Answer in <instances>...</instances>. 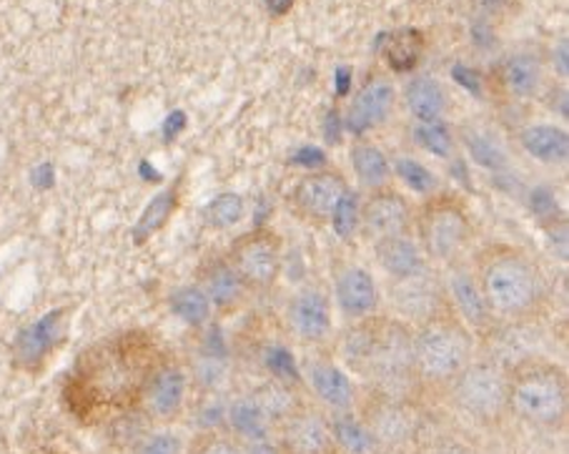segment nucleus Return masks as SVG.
Returning <instances> with one entry per match:
<instances>
[{"label": "nucleus", "mask_w": 569, "mask_h": 454, "mask_svg": "<svg viewBox=\"0 0 569 454\" xmlns=\"http://www.w3.org/2000/svg\"><path fill=\"white\" fill-rule=\"evenodd\" d=\"M289 164L303 166V169H309V171H317V169H323V166H329L327 154H323L317 146H299L297 151L291 154Z\"/></svg>", "instance_id": "nucleus-42"}, {"label": "nucleus", "mask_w": 569, "mask_h": 454, "mask_svg": "<svg viewBox=\"0 0 569 454\" xmlns=\"http://www.w3.org/2000/svg\"><path fill=\"white\" fill-rule=\"evenodd\" d=\"M63 309L51 312L21 334V339L16 344V362L21 364V369L38 372L51 359L63 334Z\"/></svg>", "instance_id": "nucleus-22"}, {"label": "nucleus", "mask_w": 569, "mask_h": 454, "mask_svg": "<svg viewBox=\"0 0 569 454\" xmlns=\"http://www.w3.org/2000/svg\"><path fill=\"white\" fill-rule=\"evenodd\" d=\"M243 219H247V199L233 191H223L219 196H213L203 209L206 226L216 231L233 229V226H239Z\"/></svg>", "instance_id": "nucleus-37"}, {"label": "nucleus", "mask_w": 569, "mask_h": 454, "mask_svg": "<svg viewBox=\"0 0 569 454\" xmlns=\"http://www.w3.org/2000/svg\"><path fill=\"white\" fill-rule=\"evenodd\" d=\"M329 424L339 454H379L375 437L357 412H333Z\"/></svg>", "instance_id": "nucleus-30"}, {"label": "nucleus", "mask_w": 569, "mask_h": 454, "mask_svg": "<svg viewBox=\"0 0 569 454\" xmlns=\"http://www.w3.org/2000/svg\"><path fill=\"white\" fill-rule=\"evenodd\" d=\"M186 454H243V444L221 430L199 432Z\"/></svg>", "instance_id": "nucleus-39"}, {"label": "nucleus", "mask_w": 569, "mask_h": 454, "mask_svg": "<svg viewBox=\"0 0 569 454\" xmlns=\"http://www.w3.org/2000/svg\"><path fill=\"white\" fill-rule=\"evenodd\" d=\"M371 251H375L379 269L395 284L419 279V276L431 272V264L411 234L381 236V239L371 241Z\"/></svg>", "instance_id": "nucleus-19"}, {"label": "nucleus", "mask_w": 569, "mask_h": 454, "mask_svg": "<svg viewBox=\"0 0 569 454\" xmlns=\"http://www.w3.org/2000/svg\"><path fill=\"white\" fill-rule=\"evenodd\" d=\"M427 38L419 28H399V31L385 36V61L395 73H411L425 56Z\"/></svg>", "instance_id": "nucleus-29"}, {"label": "nucleus", "mask_w": 569, "mask_h": 454, "mask_svg": "<svg viewBox=\"0 0 569 454\" xmlns=\"http://www.w3.org/2000/svg\"><path fill=\"white\" fill-rule=\"evenodd\" d=\"M169 307L173 317L183 322L186 327L193 332L209 329V324L216 319L209 296L201 292V286L196 282H186L181 286H176L169 296Z\"/></svg>", "instance_id": "nucleus-27"}, {"label": "nucleus", "mask_w": 569, "mask_h": 454, "mask_svg": "<svg viewBox=\"0 0 569 454\" xmlns=\"http://www.w3.org/2000/svg\"><path fill=\"white\" fill-rule=\"evenodd\" d=\"M223 254L249 294H269L281 279L283 236L271 226H253L233 236Z\"/></svg>", "instance_id": "nucleus-8"}, {"label": "nucleus", "mask_w": 569, "mask_h": 454, "mask_svg": "<svg viewBox=\"0 0 569 454\" xmlns=\"http://www.w3.org/2000/svg\"><path fill=\"white\" fill-rule=\"evenodd\" d=\"M163 349L151 332L129 329L88 347L66 384V402L86 420L101 409H139L143 382Z\"/></svg>", "instance_id": "nucleus-1"}, {"label": "nucleus", "mask_w": 569, "mask_h": 454, "mask_svg": "<svg viewBox=\"0 0 569 454\" xmlns=\"http://www.w3.org/2000/svg\"><path fill=\"white\" fill-rule=\"evenodd\" d=\"M133 454H186V447L179 434L161 430L143 434V437L136 442Z\"/></svg>", "instance_id": "nucleus-40"}, {"label": "nucleus", "mask_w": 569, "mask_h": 454, "mask_svg": "<svg viewBox=\"0 0 569 454\" xmlns=\"http://www.w3.org/2000/svg\"><path fill=\"white\" fill-rule=\"evenodd\" d=\"M405 106L417 124L441 121L447 114V93L437 78L417 76L405 88Z\"/></svg>", "instance_id": "nucleus-25"}, {"label": "nucleus", "mask_w": 569, "mask_h": 454, "mask_svg": "<svg viewBox=\"0 0 569 454\" xmlns=\"http://www.w3.org/2000/svg\"><path fill=\"white\" fill-rule=\"evenodd\" d=\"M333 83H337V93L339 96H347L349 93V86H351L349 68H339L337 76H333Z\"/></svg>", "instance_id": "nucleus-49"}, {"label": "nucleus", "mask_w": 569, "mask_h": 454, "mask_svg": "<svg viewBox=\"0 0 569 454\" xmlns=\"http://www.w3.org/2000/svg\"><path fill=\"white\" fill-rule=\"evenodd\" d=\"M339 349L351 367L369 374L377 389L407 397V387H417L411 372V327L397 317L347 322L339 337Z\"/></svg>", "instance_id": "nucleus-3"}, {"label": "nucleus", "mask_w": 569, "mask_h": 454, "mask_svg": "<svg viewBox=\"0 0 569 454\" xmlns=\"http://www.w3.org/2000/svg\"><path fill=\"white\" fill-rule=\"evenodd\" d=\"M327 226L339 241H355L361 234V191L351 186V189L341 196V201L337 204V209H333Z\"/></svg>", "instance_id": "nucleus-38"}, {"label": "nucleus", "mask_w": 569, "mask_h": 454, "mask_svg": "<svg viewBox=\"0 0 569 454\" xmlns=\"http://www.w3.org/2000/svg\"><path fill=\"white\" fill-rule=\"evenodd\" d=\"M451 78H455V81L462 88H467L472 96H482V81H479L477 71H472L469 66L457 63L455 68H451Z\"/></svg>", "instance_id": "nucleus-44"}, {"label": "nucleus", "mask_w": 569, "mask_h": 454, "mask_svg": "<svg viewBox=\"0 0 569 454\" xmlns=\"http://www.w3.org/2000/svg\"><path fill=\"white\" fill-rule=\"evenodd\" d=\"M519 148L532 161L552 169H565L569 164V134L557 124H527L519 131Z\"/></svg>", "instance_id": "nucleus-23"}, {"label": "nucleus", "mask_w": 569, "mask_h": 454, "mask_svg": "<svg viewBox=\"0 0 569 454\" xmlns=\"http://www.w3.org/2000/svg\"><path fill=\"white\" fill-rule=\"evenodd\" d=\"M287 324L307 347H329L333 342V304L327 289L319 284L299 286L287 302Z\"/></svg>", "instance_id": "nucleus-12"}, {"label": "nucleus", "mask_w": 569, "mask_h": 454, "mask_svg": "<svg viewBox=\"0 0 569 454\" xmlns=\"http://www.w3.org/2000/svg\"><path fill=\"white\" fill-rule=\"evenodd\" d=\"M472 3H475L482 13L495 16V13H502V11H505V8L509 6V0H472Z\"/></svg>", "instance_id": "nucleus-48"}, {"label": "nucleus", "mask_w": 569, "mask_h": 454, "mask_svg": "<svg viewBox=\"0 0 569 454\" xmlns=\"http://www.w3.org/2000/svg\"><path fill=\"white\" fill-rule=\"evenodd\" d=\"M411 236L429 264L449 266L465 259L475 244L477 224L462 196L439 189L417 204Z\"/></svg>", "instance_id": "nucleus-6"}, {"label": "nucleus", "mask_w": 569, "mask_h": 454, "mask_svg": "<svg viewBox=\"0 0 569 454\" xmlns=\"http://www.w3.org/2000/svg\"><path fill=\"white\" fill-rule=\"evenodd\" d=\"M351 189L345 171L323 166L317 171H307L299 176L287 194V209L293 219L323 229L329 224L333 209L341 201V196Z\"/></svg>", "instance_id": "nucleus-11"}, {"label": "nucleus", "mask_w": 569, "mask_h": 454, "mask_svg": "<svg viewBox=\"0 0 569 454\" xmlns=\"http://www.w3.org/2000/svg\"><path fill=\"white\" fill-rule=\"evenodd\" d=\"M303 384H309L313 397L323 407L333 412H355L359 404V389L355 379L349 377L347 369L331 357L311 359L301 372Z\"/></svg>", "instance_id": "nucleus-18"}, {"label": "nucleus", "mask_w": 569, "mask_h": 454, "mask_svg": "<svg viewBox=\"0 0 569 454\" xmlns=\"http://www.w3.org/2000/svg\"><path fill=\"white\" fill-rule=\"evenodd\" d=\"M257 352H259L261 369L269 374V379L291 384V387H301L303 377H301L299 362L293 357L289 344H283L279 339H269V342H261Z\"/></svg>", "instance_id": "nucleus-33"}, {"label": "nucleus", "mask_w": 569, "mask_h": 454, "mask_svg": "<svg viewBox=\"0 0 569 454\" xmlns=\"http://www.w3.org/2000/svg\"><path fill=\"white\" fill-rule=\"evenodd\" d=\"M391 176L401 186H407L411 194L421 196V199L439 191V176L427 164L415 159V156H397V159H391Z\"/></svg>", "instance_id": "nucleus-36"}, {"label": "nucleus", "mask_w": 569, "mask_h": 454, "mask_svg": "<svg viewBox=\"0 0 569 454\" xmlns=\"http://www.w3.org/2000/svg\"><path fill=\"white\" fill-rule=\"evenodd\" d=\"M359 417L375 437L379 454H397L415 447L421 432V414L417 404L401 394L385 389H371L367 399H361Z\"/></svg>", "instance_id": "nucleus-9"}, {"label": "nucleus", "mask_w": 569, "mask_h": 454, "mask_svg": "<svg viewBox=\"0 0 569 454\" xmlns=\"http://www.w3.org/2000/svg\"><path fill=\"white\" fill-rule=\"evenodd\" d=\"M293 6H297V0H263V8H267L269 16H273V18L291 13Z\"/></svg>", "instance_id": "nucleus-46"}, {"label": "nucleus", "mask_w": 569, "mask_h": 454, "mask_svg": "<svg viewBox=\"0 0 569 454\" xmlns=\"http://www.w3.org/2000/svg\"><path fill=\"white\" fill-rule=\"evenodd\" d=\"M243 454H281V450L273 440H259L243 444Z\"/></svg>", "instance_id": "nucleus-45"}, {"label": "nucleus", "mask_w": 569, "mask_h": 454, "mask_svg": "<svg viewBox=\"0 0 569 454\" xmlns=\"http://www.w3.org/2000/svg\"><path fill=\"white\" fill-rule=\"evenodd\" d=\"M415 209L417 204L405 191H399L395 184L361 194V234L369 241L381 239V236L411 234Z\"/></svg>", "instance_id": "nucleus-14"}, {"label": "nucleus", "mask_w": 569, "mask_h": 454, "mask_svg": "<svg viewBox=\"0 0 569 454\" xmlns=\"http://www.w3.org/2000/svg\"><path fill=\"white\" fill-rule=\"evenodd\" d=\"M226 424L231 427V437H237L241 444L247 442H259V440H271V424L263 417L259 404L247 397H239L226 407Z\"/></svg>", "instance_id": "nucleus-31"}, {"label": "nucleus", "mask_w": 569, "mask_h": 454, "mask_svg": "<svg viewBox=\"0 0 569 454\" xmlns=\"http://www.w3.org/2000/svg\"><path fill=\"white\" fill-rule=\"evenodd\" d=\"M479 292L497 324L529 327L547 317L552 304L549 279L532 254L512 241H487L469 261Z\"/></svg>", "instance_id": "nucleus-2"}, {"label": "nucleus", "mask_w": 569, "mask_h": 454, "mask_svg": "<svg viewBox=\"0 0 569 454\" xmlns=\"http://www.w3.org/2000/svg\"><path fill=\"white\" fill-rule=\"evenodd\" d=\"M457 141L465 146V151L469 154L479 169H485L489 174H507L509 171V154L507 148L497 141V138L485 131V128H462L457 131Z\"/></svg>", "instance_id": "nucleus-28"}, {"label": "nucleus", "mask_w": 569, "mask_h": 454, "mask_svg": "<svg viewBox=\"0 0 569 454\" xmlns=\"http://www.w3.org/2000/svg\"><path fill=\"white\" fill-rule=\"evenodd\" d=\"M555 68L557 73L567 78L569 73V58H567V41H559V46L555 48Z\"/></svg>", "instance_id": "nucleus-47"}, {"label": "nucleus", "mask_w": 569, "mask_h": 454, "mask_svg": "<svg viewBox=\"0 0 569 454\" xmlns=\"http://www.w3.org/2000/svg\"><path fill=\"white\" fill-rule=\"evenodd\" d=\"M349 161L361 194L385 189V186L395 184V176H391V159L385 154V148H379L377 144L357 141L349 151Z\"/></svg>", "instance_id": "nucleus-24"}, {"label": "nucleus", "mask_w": 569, "mask_h": 454, "mask_svg": "<svg viewBox=\"0 0 569 454\" xmlns=\"http://www.w3.org/2000/svg\"><path fill=\"white\" fill-rule=\"evenodd\" d=\"M395 101L397 93L389 81H381V78L369 81L355 98V103H351L345 126L355 136H367L369 131H377V128L389 121L391 111H395Z\"/></svg>", "instance_id": "nucleus-20"}, {"label": "nucleus", "mask_w": 569, "mask_h": 454, "mask_svg": "<svg viewBox=\"0 0 569 454\" xmlns=\"http://www.w3.org/2000/svg\"><path fill=\"white\" fill-rule=\"evenodd\" d=\"M447 302V292H445V282L427 272L425 276L411 282H401L395 284V304L397 312L401 314V322H407L409 327H415L421 319H427L431 312H437L441 304Z\"/></svg>", "instance_id": "nucleus-21"}, {"label": "nucleus", "mask_w": 569, "mask_h": 454, "mask_svg": "<svg viewBox=\"0 0 569 454\" xmlns=\"http://www.w3.org/2000/svg\"><path fill=\"white\" fill-rule=\"evenodd\" d=\"M251 399L259 404L261 414L269 420L271 427H279L291 412H297L303 404L299 397V387H291V384L277 379H267L261 387L253 389Z\"/></svg>", "instance_id": "nucleus-32"}, {"label": "nucleus", "mask_w": 569, "mask_h": 454, "mask_svg": "<svg viewBox=\"0 0 569 454\" xmlns=\"http://www.w3.org/2000/svg\"><path fill=\"white\" fill-rule=\"evenodd\" d=\"M499 76H502V88L509 93L519 98V101H527V98H535L542 88V63L532 53H512L502 61L499 68Z\"/></svg>", "instance_id": "nucleus-26"}, {"label": "nucleus", "mask_w": 569, "mask_h": 454, "mask_svg": "<svg viewBox=\"0 0 569 454\" xmlns=\"http://www.w3.org/2000/svg\"><path fill=\"white\" fill-rule=\"evenodd\" d=\"M277 442L281 454H339L333 442L329 414L323 409L301 404L279 424Z\"/></svg>", "instance_id": "nucleus-16"}, {"label": "nucleus", "mask_w": 569, "mask_h": 454, "mask_svg": "<svg viewBox=\"0 0 569 454\" xmlns=\"http://www.w3.org/2000/svg\"><path fill=\"white\" fill-rule=\"evenodd\" d=\"M331 304L347 322H361L381 314V289L367 266L345 261L333 269Z\"/></svg>", "instance_id": "nucleus-13"}, {"label": "nucleus", "mask_w": 569, "mask_h": 454, "mask_svg": "<svg viewBox=\"0 0 569 454\" xmlns=\"http://www.w3.org/2000/svg\"><path fill=\"white\" fill-rule=\"evenodd\" d=\"M457 409L485 427L509 417V367L497 359L475 357L449 384Z\"/></svg>", "instance_id": "nucleus-7"}, {"label": "nucleus", "mask_w": 569, "mask_h": 454, "mask_svg": "<svg viewBox=\"0 0 569 454\" xmlns=\"http://www.w3.org/2000/svg\"><path fill=\"white\" fill-rule=\"evenodd\" d=\"M475 334L457 317L449 302L411 327V372L415 384L427 389H449L475 359Z\"/></svg>", "instance_id": "nucleus-4"}, {"label": "nucleus", "mask_w": 569, "mask_h": 454, "mask_svg": "<svg viewBox=\"0 0 569 454\" xmlns=\"http://www.w3.org/2000/svg\"><path fill=\"white\" fill-rule=\"evenodd\" d=\"M447 269L449 274L445 279V292H447L449 307L455 309L457 317L467 324L469 332L475 334V339H489L499 329V324L495 322L492 314H489L485 296L479 292L469 264H465L462 259V261L449 264Z\"/></svg>", "instance_id": "nucleus-17"}, {"label": "nucleus", "mask_w": 569, "mask_h": 454, "mask_svg": "<svg viewBox=\"0 0 569 454\" xmlns=\"http://www.w3.org/2000/svg\"><path fill=\"white\" fill-rule=\"evenodd\" d=\"M415 144L427 151L429 156L441 161H451L457 156V131L451 128L445 118L441 121H427V124H415V131H411Z\"/></svg>", "instance_id": "nucleus-34"}, {"label": "nucleus", "mask_w": 569, "mask_h": 454, "mask_svg": "<svg viewBox=\"0 0 569 454\" xmlns=\"http://www.w3.org/2000/svg\"><path fill=\"white\" fill-rule=\"evenodd\" d=\"M419 454H479L472 444H467L462 440H455V437H439L435 442L425 444V447L419 450Z\"/></svg>", "instance_id": "nucleus-41"}, {"label": "nucleus", "mask_w": 569, "mask_h": 454, "mask_svg": "<svg viewBox=\"0 0 569 454\" xmlns=\"http://www.w3.org/2000/svg\"><path fill=\"white\" fill-rule=\"evenodd\" d=\"M509 414L535 430L559 432L569 420V377L562 364L527 357L509 367Z\"/></svg>", "instance_id": "nucleus-5"}, {"label": "nucleus", "mask_w": 569, "mask_h": 454, "mask_svg": "<svg viewBox=\"0 0 569 454\" xmlns=\"http://www.w3.org/2000/svg\"><path fill=\"white\" fill-rule=\"evenodd\" d=\"M179 206H181V181L173 184L171 189L161 191L159 196H153L151 204L146 206L141 221L136 224V239L146 241L151 234L161 231L163 226L169 224L171 216L179 211Z\"/></svg>", "instance_id": "nucleus-35"}, {"label": "nucleus", "mask_w": 569, "mask_h": 454, "mask_svg": "<svg viewBox=\"0 0 569 454\" xmlns=\"http://www.w3.org/2000/svg\"><path fill=\"white\" fill-rule=\"evenodd\" d=\"M191 367L181 357L163 352L143 382L139 409L149 422L171 424L189 407L191 397Z\"/></svg>", "instance_id": "nucleus-10"}, {"label": "nucleus", "mask_w": 569, "mask_h": 454, "mask_svg": "<svg viewBox=\"0 0 569 454\" xmlns=\"http://www.w3.org/2000/svg\"><path fill=\"white\" fill-rule=\"evenodd\" d=\"M529 206H532V211L542 221H547V216L557 219V201H555L552 191L545 189V186H537V189H532V194H529Z\"/></svg>", "instance_id": "nucleus-43"}, {"label": "nucleus", "mask_w": 569, "mask_h": 454, "mask_svg": "<svg viewBox=\"0 0 569 454\" xmlns=\"http://www.w3.org/2000/svg\"><path fill=\"white\" fill-rule=\"evenodd\" d=\"M193 282L201 286V292L209 296L213 314L219 319L233 317L239 309L247 307L249 289L233 272V266L226 259L223 251H209L203 254L199 264H196Z\"/></svg>", "instance_id": "nucleus-15"}]
</instances>
